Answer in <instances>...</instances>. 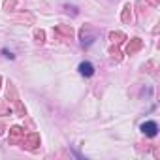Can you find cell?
<instances>
[{"mask_svg":"<svg viewBox=\"0 0 160 160\" xmlns=\"http://www.w3.org/2000/svg\"><path fill=\"white\" fill-rule=\"evenodd\" d=\"M141 132H143L145 136H149V138H154V136L158 134V124H156L154 121H147V122L141 124Z\"/></svg>","mask_w":160,"mask_h":160,"instance_id":"1","label":"cell"},{"mask_svg":"<svg viewBox=\"0 0 160 160\" xmlns=\"http://www.w3.org/2000/svg\"><path fill=\"white\" fill-rule=\"evenodd\" d=\"M79 73L85 75V77H91L94 73V66L91 62H81V64H79Z\"/></svg>","mask_w":160,"mask_h":160,"instance_id":"2","label":"cell"}]
</instances>
